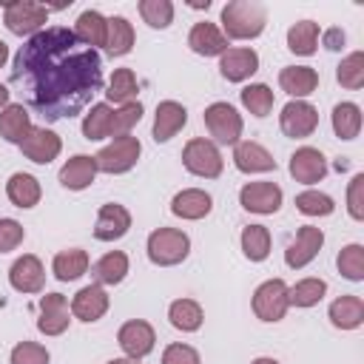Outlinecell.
Masks as SVG:
<instances>
[{"instance_id":"47","label":"cell","mask_w":364,"mask_h":364,"mask_svg":"<svg viewBox=\"0 0 364 364\" xmlns=\"http://www.w3.org/2000/svg\"><path fill=\"white\" fill-rule=\"evenodd\" d=\"M26 239V230L17 219H0V253L14 250Z\"/></svg>"},{"instance_id":"28","label":"cell","mask_w":364,"mask_h":364,"mask_svg":"<svg viewBox=\"0 0 364 364\" xmlns=\"http://www.w3.org/2000/svg\"><path fill=\"white\" fill-rule=\"evenodd\" d=\"M40 182L31 173H11L6 182V196L14 208H34L40 202Z\"/></svg>"},{"instance_id":"9","label":"cell","mask_w":364,"mask_h":364,"mask_svg":"<svg viewBox=\"0 0 364 364\" xmlns=\"http://www.w3.org/2000/svg\"><path fill=\"white\" fill-rule=\"evenodd\" d=\"M316 125H318V111H316L310 102H304V100L287 102V105L282 108V114H279V128H282V134L290 136V139H304V136H310V134L316 131Z\"/></svg>"},{"instance_id":"15","label":"cell","mask_w":364,"mask_h":364,"mask_svg":"<svg viewBox=\"0 0 364 364\" xmlns=\"http://www.w3.org/2000/svg\"><path fill=\"white\" fill-rule=\"evenodd\" d=\"M68 301L63 293H46L40 299V318H37V330L46 336H60L68 330Z\"/></svg>"},{"instance_id":"11","label":"cell","mask_w":364,"mask_h":364,"mask_svg":"<svg viewBox=\"0 0 364 364\" xmlns=\"http://www.w3.org/2000/svg\"><path fill=\"white\" fill-rule=\"evenodd\" d=\"M117 341H119V347H122V353H125L128 358H136V361H139V358H145V355L154 350L156 333H154V327H151L148 321L131 318V321H125V324L119 327Z\"/></svg>"},{"instance_id":"41","label":"cell","mask_w":364,"mask_h":364,"mask_svg":"<svg viewBox=\"0 0 364 364\" xmlns=\"http://www.w3.org/2000/svg\"><path fill=\"white\" fill-rule=\"evenodd\" d=\"M336 264H338V273H341L344 279L361 282V279H364V247H361V245H347V247H341Z\"/></svg>"},{"instance_id":"44","label":"cell","mask_w":364,"mask_h":364,"mask_svg":"<svg viewBox=\"0 0 364 364\" xmlns=\"http://www.w3.org/2000/svg\"><path fill=\"white\" fill-rule=\"evenodd\" d=\"M296 208L304 216H330L336 210V202L321 191H304L296 196Z\"/></svg>"},{"instance_id":"30","label":"cell","mask_w":364,"mask_h":364,"mask_svg":"<svg viewBox=\"0 0 364 364\" xmlns=\"http://www.w3.org/2000/svg\"><path fill=\"white\" fill-rule=\"evenodd\" d=\"M128 273V256L122 250H111L91 264V276L97 284H119Z\"/></svg>"},{"instance_id":"45","label":"cell","mask_w":364,"mask_h":364,"mask_svg":"<svg viewBox=\"0 0 364 364\" xmlns=\"http://www.w3.org/2000/svg\"><path fill=\"white\" fill-rule=\"evenodd\" d=\"M139 119H142V105H139V102H125L119 111H114L111 136H125Z\"/></svg>"},{"instance_id":"49","label":"cell","mask_w":364,"mask_h":364,"mask_svg":"<svg viewBox=\"0 0 364 364\" xmlns=\"http://www.w3.org/2000/svg\"><path fill=\"white\" fill-rule=\"evenodd\" d=\"M162 364H202V361L191 344H168L162 353Z\"/></svg>"},{"instance_id":"46","label":"cell","mask_w":364,"mask_h":364,"mask_svg":"<svg viewBox=\"0 0 364 364\" xmlns=\"http://www.w3.org/2000/svg\"><path fill=\"white\" fill-rule=\"evenodd\" d=\"M11 364H48V350L37 341H20L11 350Z\"/></svg>"},{"instance_id":"8","label":"cell","mask_w":364,"mask_h":364,"mask_svg":"<svg viewBox=\"0 0 364 364\" xmlns=\"http://www.w3.org/2000/svg\"><path fill=\"white\" fill-rule=\"evenodd\" d=\"M287 307H290V299H287V284L282 279H270V282L256 287V293H253V313L262 321H282Z\"/></svg>"},{"instance_id":"24","label":"cell","mask_w":364,"mask_h":364,"mask_svg":"<svg viewBox=\"0 0 364 364\" xmlns=\"http://www.w3.org/2000/svg\"><path fill=\"white\" fill-rule=\"evenodd\" d=\"M97 176V162L94 156H85V154H77L71 156L63 168H60V185L68 188V191H82L94 182Z\"/></svg>"},{"instance_id":"5","label":"cell","mask_w":364,"mask_h":364,"mask_svg":"<svg viewBox=\"0 0 364 364\" xmlns=\"http://www.w3.org/2000/svg\"><path fill=\"white\" fill-rule=\"evenodd\" d=\"M139 154H142L139 139L125 134V136H114V142L105 145L94 156V162H97V171H102V173H125V171H131L136 165Z\"/></svg>"},{"instance_id":"3","label":"cell","mask_w":364,"mask_h":364,"mask_svg":"<svg viewBox=\"0 0 364 364\" xmlns=\"http://www.w3.org/2000/svg\"><path fill=\"white\" fill-rule=\"evenodd\" d=\"M188 250H191V239H188V233H182L176 228H156L148 236V259L159 267L185 262Z\"/></svg>"},{"instance_id":"39","label":"cell","mask_w":364,"mask_h":364,"mask_svg":"<svg viewBox=\"0 0 364 364\" xmlns=\"http://www.w3.org/2000/svg\"><path fill=\"white\" fill-rule=\"evenodd\" d=\"M324 293H327V282L316 279V276L313 279H301L293 287H287V299L296 307H313V304H318L324 299Z\"/></svg>"},{"instance_id":"10","label":"cell","mask_w":364,"mask_h":364,"mask_svg":"<svg viewBox=\"0 0 364 364\" xmlns=\"http://www.w3.org/2000/svg\"><path fill=\"white\" fill-rule=\"evenodd\" d=\"M321 245H324V233H321V228L301 225V228L296 230V239H293V242L287 245V250H284V262H287V267L299 270V267L310 264V262L316 259V253L321 250Z\"/></svg>"},{"instance_id":"20","label":"cell","mask_w":364,"mask_h":364,"mask_svg":"<svg viewBox=\"0 0 364 364\" xmlns=\"http://www.w3.org/2000/svg\"><path fill=\"white\" fill-rule=\"evenodd\" d=\"M71 313L74 318L80 321H100L105 313H108V293L100 287V284H88L82 287L74 299H71Z\"/></svg>"},{"instance_id":"7","label":"cell","mask_w":364,"mask_h":364,"mask_svg":"<svg viewBox=\"0 0 364 364\" xmlns=\"http://www.w3.org/2000/svg\"><path fill=\"white\" fill-rule=\"evenodd\" d=\"M182 165L193 173V176H205V179H216L222 173V154L219 148L210 142V139H191L185 148H182Z\"/></svg>"},{"instance_id":"37","label":"cell","mask_w":364,"mask_h":364,"mask_svg":"<svg viewBox=\"0 0 364 364\" xmlns=\"http://www.w3.org/2000/svg\"><path fill=\"white\" fill-rule=\"evenodd\" d=\"M136 94H139V82H136V74L131 68H117L111 82H108V91L105 97L111 102H136Z\"/></svg>"},{"instance_id":"31","label":"cell","mask_w":364,"mask_h":364,"mask_svg":"<svg viewBox=\"0 0 364 364\" xmlns=\"http://www.w3.org/2000/svg\"><path fill=\"white\" fill-rule=\"evenodd\" d=\"M330 321L341 330H355L364 321V301L361 296H341L330 304Z\"/></svg>"},{"instance_id":"13","label":"cell","mask_w":364,"mask_h":364,"mask_svg":"<svg viewBox=\"0 0 364 364\" xmlns=\"http://www.w3.org/2000/svg\"><path fill=\"white\" fill-rule=\"evenodd\" d=\"M290 176L301 185H313V182H321L327 176V159L318 148H299L293 156H290Z\"/></svg>"},{"instance_id":"53","label":"cell","mask_w":364,"mask_h":364,"mask_svg":"<svg viewBox=\"0 0 364 364\" xmlns=\"http://www.w3.org/2000/svg\"><path fill=\"white\" fill-rule=\"evenodd\" d=\"M108 364H139L136 358H114V361H108Z\"/></svg>"},{"instance_id":"27","label":"cell","mask_w":364,"mask_h":364,"mask_svg":"<svg viewBox=\"0 0 364 364\" xmlns=\"http://www.w3.org/2000/svg\"><path fill=\"white\" fill-rule=\"evenodd\" d=\"M71 31H74V37H77L82 46L97 48V46H105V37H108V20H105L100 11L88 9V11H82V14L77 17V26H74Z\"/></svg>"},{"instance_id":"51","label":"cell","mask_w":364,"mask_h":364,"mask_svg":"<svg viewBox=\"0 0 364 364\" xmlns=\"http://www.w3.org/2000/svg\"><path fill=\"white\" fill-rule=\"evenodd\" d=\"M6 105H9V88H6L3 82H0V111H3Z\"/></svg>"},{"instance_id":"34","label":"cell","mask_w":364,"mask_h":364,"mask_svg":"<svg viewBox=\"0 0 364 364\" xmlns=\"http://www.w3.org/2000/svg\"><path fill=\"white\" fill-rule=\"evenodd\" d=\"M333 131L338 139H355L361 131V108L355 102H338L333 108Z\"/></svg>"},{"instance_id":"18","label":"cell","mask_w":364,"mask_h":364,"mask_svg":"<svg viewBox=\"0 0 364 364\" xmlns=\"http://www.w3.org/2000/svg\"><path fill=\"white\" fill-rule=\"evenodd\" d=\"M219 71L228 82H242L259 71V54L253 48H228L219 60Z\"/></svg>"},{"instance_id":"22","label":"cell","mask_w":364,"mask_h":364,"mask_svg":"<svg viewBox=\"0 0 364 364\" xmlns=\"http://www.w3.org/2000/svg\"><path fill=\"white\" fill-rule=\"evenodd\" d=\"M188 46H191V51H196V54H202V57H222L225 51H228V37L213 26V23H196L193 28H191V34H188Z\"/></svg>"},{"instance_id":"52","label":"cell","mask_w":364,"mask_h":364,"mask_svg":"<svg viewBox=\"0 0 364 364\" xmlns=\"http://www.w3.org/2000/svg\"><path fill=\"white\" fill-rule=\"evenodd\" d=\"M9 60V48H6V43L0 40V68H3V63Z\"/></svg>"},{"instance_id":"14","label":"cell","mask_w":364,"mask_h":364,"mask_svg":"<svg viewBox=\"0 0 364 364\" xmlns=\"http://www.w3.org/2000/svg\"><path fill=\"white\" fill-rule=\"evenodd\" d=\"M9 282L17 293H40L43 284H46V270H43V262L31 253L20 256L11 267H9Z\"/></svg>"},{"instance_id":"54","label":"cell","mask_w":364,"mask_h":364,"mask_svg":"<svg viewBox=\"0 0 364 364\" xmlns=\"http://www.w3.org/2000/svg\"><path fill=\"white\" fill-rule=\"evenodd\" d=\"M250 364H279L276 358H256V361H250Z\"/></svg>"},{"instance_id":"25","label":"cell","mask_w":364,"mask_h":364,"mask_svg":"<svg viewBox=\"0 0 364 364\" xmlns=\"http://www.w3.org/2000/svg\"><path fill=\"white\" fill-rule=\"evenodd\" d=\"M213 208V199L210 193L199 191V188H188V191H179L173 199H171V213L179 216V219H202L208 216Z\"/></svg>"},{"instance_id":"17","label":"cell","mask_w":364,"mask_h":364,"mask_svg":"<svg viewBox=\"0 0 364 364\" xmlns=\"http://www.w3.org/2000/svg\"><path fill=\"white\" fill-rule=\"evenodd\" d=\"M128 228H131V213H128V208H122V205H117V202H108V205H102L100 213H97L94 236H97L100 242H117V239H122V236L128 233Z\"/></svg>"},{"instance_id":"26","label":"cell","mask_w":364,"mask_h":364,"mask_svg":"<svg viewBox=\"0 0 364 364\" xmlns=\"http://www.w3.org/2000/svg\"><path fill=\"white\" fill-rule=\"evenodd\" d=\"M31 128H34V125H31V117H28V111L23 108V102H9V105L0 111V136H3L6 142L20 145V142L28 136Z\"/></svg>"},{"instance_id":"48","label":"cell","mask_w":364,"mask_h":364,"mask_svg":"<svg viewBox=\"0 0 364 364\" xmlns=\"http://www.w3.org/2000/svg\"><path fill=\"white\" fill-rule=\"evenodd\" d=\"M347 208H350V216L355 222L364 219V176L355 173L350 179V188H347Z\"/></svg>"},{"instance_id":"4","label":"cell","mask_w":364,"mask_h":364,"mask_svg":"<svg viewBox=\"0 0 364 364\" xmlns=\"http://www.w3.org/2000/svg\"><path fill=\"white\" fill-rule=\"evenodd\" d=\"M3 9H6V28L17 37H34L37 31H43L48 20V6L43 3L14 0V3H3Z\"/></svg>"},{"instance_id":"33","label":"cell","mask_w":364,"mask_h":364,"mask_svg":"<svg viewBox=\"0 0 364 364\" xmlns=\"http://www.w3.org/2000/svg\"><path fill=\"white\" fill-rule=\"evenodd\" d=\"M168 318H171V324L176 327V330H182V333H193V330H199L202 327V307L193 301V299H176V301H171V307H168Z\"/></svg>"},{"instance_id":"19","label":"cell","mask_w":364,"mask_h":364,"mask_svg":"<svg viewBox=\"0 0 364 364\" xmlns=\"http://www.w3.org/2000/svg\"><path fill=\"white\" fill-rule=\"evenodd\" d=\"M233 162L242 173H264V171H276V159L270 156L267 148H262L253 139H239L233 148Z\"/></svg>"},{"instance_id":"32","label":"cell","mask_w":364,"mask_h":364,"mask_svg":"<svg viewBox=\"0 0 364 364\" xmlns=\"http://www.w3.org/2000/svg\"><path fill=\"white\" fill-rule=\"evenodd\" d=\"M131 48H134V26H131L125 17H119V14L108 17L105 51H108L111 57H122V54H128Z\"/></svg>"},{"instance_id":"40","label":"cell","mask_w":364,"mask_h":364,"mask_svg":"<svg viewBox=\"0 0 364 364\" xmlns=\"http://www.w3.org/2000/svg\"><path fill=\"white\" fill-rule=\"evenodd\" d=\"M242 105L253 117H267L273 111V91L264 82H253V85L242 88Z\"/></svg>"},{"instance_id":"1","label":"cell","mask_w":364,"mask_h":364,"mask_svg":"<svg viewBox=\"0 0 364 364\" xmlns=\"http://www.w3.org/2000/svg\"><path fill=\"white\" fill-rule=\"evenodd\" d=\"M11 82L46 122L71 119L102 91V57L97 48L82 46L71 28L51 26L20 46Z\"/></svg>"},{"instance_id":"43","label":"cell","mask_w":364,"mask_h":364,"mask_svg":"<svg viewBox=\"0 0 364 364\" xmlns=\"http://www.w3.org/2000/svg\"><path fill=\"white\" fill-rule=\"evenodd\" d=\"M336 77H338V82L344 88L358 91L364 85V54L361 51H353L350 57H344L341 65H338V71H336Z\"/></svg>"},{"instance_id":"29","label":"cell","mask_w":364,"mask_h":364,"mask_svg":"<svg viewBox=\"0 0 364 364\" xmlns=\"http://www.w3.org/2000/svg\"><path fill=\"white\" fill-rule=\"evenodd\" d=\"M51 270L60 282H74L80 279L82 273H88V253L82 247H68V250H60L51 262Z\"/></svg>"},{"instance_id":"36","label":"cell","mask_w":364,"mask_h":364,"mask_svg":"<svg viewBox=\"0 0 364 364\" xmlns=\"http://www.w3.org/2000/svg\"><path fill=\"white\" fill-rule=\"evenodd\" d=\"M316 43H318V26L313 20H301L296 26H290V31H287V48L293 54L310 57L316 51Z\"/></svg>"},{"instance_id":"21","label":"cell","mask_w":364,"mask_h":364,"mask_svg":"<svg viewBox=\"0 0 364 364\" xmlns=\"http://www.w3.org/2000/svg\"><path fill=\"white\" fill-rule=\"evenodd\" d=\"M188 122V111L185 105L165 100L156 105V117H154V139L156 142H168L171 136H176Z\"/></svg>"},{"instance_id":"6","label":"cell","mask_w":364,"mask_h":364,"mask_svg":"<svg viewBox=\"0 0 364 364\" xmlns=\"http://www.w3.org/2000/svg\"><path fill=\"white\" fill-rule=\"evenodd\" d=\"M202 119H205L208 134L213 136V139H210L213 145H216V142H219V145H236V142H239V136H242V117L236 114L233 105H228V102H213V105L205 108Z\"/></svg>"},{"instance_id":"2","label":"cell","mask_w":364,"mask_h":364,"mask_svg":"<svg viewBox=\"0 0 364 364\" xmlns=\"http://www.w3.org/2000/svg\"><path fill=\"white\" fill-rule=\"evenodd\" d=\"M267 11L262 3L253 0H230L222 9V28L230 40H253L264 31Z\"/></svg>"},{"instance_id":"16","label":"cell","mask_w":364,"mask_h":364,"mask_svg":"<svg viewBox=\"0 0 364 364\" xmlns=\"http://www.w3.org/2000/svg\"><path fill=\"white\" fill-rule=\"evenodd\" d=\"M60 148H63L60 136L54 131H48V128H31L28 136L20 142L23 156L31 159V162H37V165H48L51 159H57Z\"/></svg>"},{"instance_id":"50","label":"cell","mask_w":364,"mask_h":364,"mask_svg":"<svg viewBox=\"0 0 364 364\" xmlns=\"http://www.w3.org/2000/svg\"><path fill=\"white\" fill-rule=\"evenodd\" d=\"M324 46H327L330 51H338V48L344 46V31H341V28H327V31H324Z\"/></svg>"},{"instance_id":"42","label":"cell","mask_w":364,"mask_h":364,"mask_svg":"<svg viewBox=\"0 0 364 364\" xmlns=\"http://www.w3.org/2000/svg\"><path fill=\"white\" fill-rule=\"evenodd\" d=\"M139 14L151 28H168L173 23V3L171 0H142Z\"/></svg>"},{"instance_id":"12","label":"cell","mask_w":364,"mask_h":364,"mask_svg":"<svg viewBox=\"0 0 364 364\" xmlns=\"http://www.w3.org/2000/svg\"><path fill=\"white\" fill-rule=\"evenodd\" d=\"M239 202L250 213H276L282 208V188L276 182H247L239 191Z\"/></svg>"},{"instance_id":"35","label":"cell","mask_w":364,"mask_h":364,"mask_svg":"<svg viewBox=\"0 0 364 364\" xmlns=\"http://www.w3.org/2000/svg\"><path fill=\"white\" fill-rule=\"evenodd\" d=\"M111 122H114V108L108 102L91 105V114L82 119V136L85 139H105L111 136Z\"/></svg>"},{"instance_id":"23","label":"cell","mask_w":364,"mask_h":364,"mask_svg":"<svg viewBox=\"0 0 364 364\" xmlns=\"http://www.w3.org/2000/svg\"><path fill=\"white\" fill-rule=\"evenodd\" d=\"M279 85H282L284 94L301 100V97H307L318 88V74L310 65H287V68L279 71Z\"/></svg>"},{"instance_id":"38","label":"cell","mask_w":364,"mask_h":364,"mask_svg":"<svg viewBox=\"0 0 364 364\" xmlns=\"http://www.w3.org/2000/svg\"><path fill=\"white\" fill-rule=\"evenodd\" d=\"M242 250L250 262H264L270 256V230L264 225H247L242 230Z\"/></svg>"}]
</instances>
